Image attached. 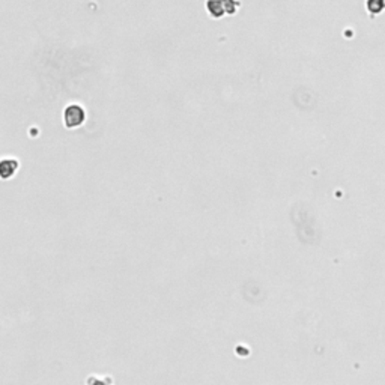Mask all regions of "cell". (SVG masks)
<instances>
[{"label": "cell", "mask_w": 385, "mask_h": 385, "mask_svg": "<svg viewBox=\"0 0 385 385\" xmlns=\"http://www.w3.org/2000/svg\"><path fill=\"white\" fill-rule=\"evenodd\" d=\"M223 3V8H224V12H229V14H234L237 11V8L234 6V0H221Z\"/></svg>", "instance_id": "5b68a950"}, {"label": "cell", "mask_w": 385, "mask_h": 385, "mask_svg": "<svg viewBox=\"0 0 385 385\" xmlns=\"http://www.w3.org/2000/svg\"><path fill=\"white\" fill-rule=\"evenodd\" d=\"M385 6L384 0H367V8L370 12H381Z\"/></svg>", "instance_id": "277c9868"}, {"label": "cell", "mask_w": 385, "mask_h": 385, "mask_svg": "<svg viewBox=\"0 0 385 385\" xmlns=\"http://www.w3.org/2000/svg\"><path fill=\"white\" fill-rule=\"evenodd\" d=\"M17 169H18V163L15 160H3V161H0V178H2V179L11 178L15 173Z\"/></svg>", "instance_id": "7a4b0ae2"}, {"label": "cell", "mask_w": 385, "mask_h": 385, "mask_svg": "<svg viewBox=\"0 0 385 385\" xmlns=\"http://www.w3.org/2000/svg\"><path fill=\"white\" fill-rule=\"evenodd\" d=\"M63 121H65V125L68 128L80 127L85 122V110H83V107L77 105V104H72V105L66 107V110L63 113Z\"/></svg>", "instance_id": "6da1fadb"}, {"label": "cell", "mask_w": 385, "mask_h": 385, "mask_svg": "<svg viewBox=\"0 0 385 385\" xmlns=\"http://www.w3.org/2000/svg\"><path fill=\"white\" fill-rule=\"evenodd\" d=\"M206 6H208L211 15H214V17H217V18L224 14V8H223L221 0H208Z\"/></svg>", "instance_id": "3957f363"}]
</instances>
